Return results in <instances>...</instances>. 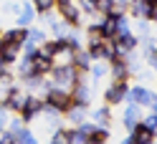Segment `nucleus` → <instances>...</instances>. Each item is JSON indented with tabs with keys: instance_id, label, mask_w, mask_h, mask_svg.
Listing matches in <instances>:
<instances>
[{
	"instance_id": "f257e3e1",
	"label": "nucleus",
	"mask_w": 157,
	"mask_h": 144,
	"mask_svg": "<svg viewBox=\"0 0 157 144\" xmlns=\"http://www.w3.org/2000/svg\"><path fill=\"white\" fill-rule=\"evenodd\" d=\"M46 104H51V106H53V109H58V111H66L74 101H71V94H68L66 89H58V86H48Z\"/></svg>"
},
{
	"instance_id": "f03ea898",
	"label": "nucleus",
	"mask_w": 157,
	"mask_h": 144,
	"mask_svg": "<svg viewBox=\"0 0 157 144\" xmlns=\"http://www.w3.org/2000/svg\"><path fill=\"white\" fill-rule=\"evenodd\" d=\"M127 96H129V101H132V104H137V106H150L152 111L157 109V106H155V104H157L155 94H152L150 89H144V86H134V89H127Z\"/></svg>"
},
{
	"instance_id": "7ed1b4c3",
	"label": "nucleus",
	"mask_w": 157,
	"mask_h": 144,
	"mask_svg": "<svg viewBox=\"0 0 157 144\" xmlns=\"http://www.w3.org/2000/svg\"><path fill=\"white\" fill-rule=\"evenodd\" d=\"M155 3H157V0H134L132 13L140 15V18H144V20H155V18H157V8H155Z\"/></svg>"
},
{
	"instance_id": "20e7f679",
	"label": "nucleus",
	"mask_w": 157,
	"mask_h": 144,
	"mask_svg": "<svg viewBox=\"0 0 157 144\" xmlns=\"http://www.w3.org/2000/svg\"><path fill=\"white\" fill-rule=\"evenodd\" d=\"M41 109H43V101H41V99H36V96H28V101L23 104V109H21V116H23V121H31V119H36L38 114H41Z\"/></svg>"
},
{
	"instance_id": "39448f33",
	"label": "nucleus",
	"mask_w": 157,
	"mask_h": 144,
	"mask_svg": "<svg viewBox=\"0 0 157 144\" xmlns=\"http://www.w3.org/2000/svg\"><path fill=\"white\" fill-rule=\"evenodd\" d=\"M31 58H33V73H38V76H46L48 71L53 68V61H51V56H43L41 51L31 53Z\"/></svg>"
},
{
	"instance_id": "423d86ee",
	"label": "nucleus",
	"mask_w": 157,
	"mask_h": 144,
	"mask_svg": "<svg viewBox=\"0 0 157 144\" xmlns=\"http://www.w3.org/2000/svg\"><path fill=\"white\" fill-rule=\"evenodd\" d=\"M106 104H119L124 96H127V81H114L109 89H106Z\"/></svg>"
},
{
	"instance_id": "0eeeda50",
	"label": "nucleus",
	"mask_w": 157,
	"mask_h": 144,
	"mask_svg": "<svg viewBox=\"0 0 157 144\" xmlns=\"http://www.w3.org/2000/svg\"><path fill=\"white\" fill-rule=\"evenodd\" d=\"M25 101H28V94L18 91V89H10V91H8V99H5L3 106H5V109H13V111H21Z\"/></svg>"
},
{
	"instance_id": "6e6552de",
	"label": "nucleus",
	"mask_w": 157,
	"mask_h": 144,
	"mask_svg": "<svg viewBox=\"0 0 157 144\" xmlns=\"http://www.w3.org/2000/svg\"><path fill=\"white\" fill-rule=\"evenodd\" d=\"M58 8H61V15H63V20H66L68 25H76V23H78V18H81L78 5H74L71 0H66V3H58Z\"/></svg>"
},
{
	"instance_id": "1a4fd4ad",
	"label": "nucleus",
	"mask_w": 157,
	"mask_h": 144,
	"mask_svg": "<svg viewBox=\"0 0 157 144\" xmlns=\"http://www.w3.org/2000/svg\"><path fill=\"white\" fill-rule=\"evenodd\" d=\"M18 53H21V43L18 41H5V38L0 41V56H3L8 63H13Z\"/></svg>"
},
{
	"instance_id": "9d476101",
	"label": "nucleus",
	"mask_w": 157,
	"mask_h": 144,
	"mask_svg": "<svg viewBox=\"0 0 157 144\" xmlns=\"http://www.w3.org/2000/svg\"><path fill=\"white\" fill-rule=\"evenodd\" d=\"M129 139H132V144H152V142H155V134L137 124V127L132 129V137H129Z\"/></svg>"
},
{
	"instance_id": "9b49d317",
	"label": "nucleus",
	"mask_w": 157,
	"mask_h": 144,
	"mask_svg": "<svg viewBox=\"0 0 157 144\" xmlns=\"http://www.w3.org/2000/svg\"><path fill=\"white\" fill-rule=\"evenodd\" d=\"M137 124H140V106H137V104H129V106L124 109V127L132 131Z\"/></svg>"
},
{
	"instance_id": "f8f14e48",
	"label": "nucleus",
	"mask_w": 157,
	"mask_h": 144,
	"mask_svg": "<svg viewBox=\"0 0 157 144\" xmlns=\"http://www.w3.org/2000/svg\"><path fill=\"white\" fill-rule=\"evenodd\" d=\"M112 76H114V81H127L129 68H127V63L122 58H112Z\"/></svg>"
},
{
	"instance_id": "ddd939ff",
	"label": "nucleus",
	"mask_w": 157,
	"mask_h": 144,
	"mask_svg": "<svg viewBox=\"0 0 157 144\" xmlns=\"http://www.w3.org/2000/svg\"><path fill=\"white\" fill-rule=\"evenodd\" d=\"M71 63L76 66L78 71H86L91 66V56L86 53V51H81V48H78V51H74V58H71Z\"/></svg>"
},
{
	"instance_id": "4468645a",
	"label": "nucleus",
	"mask_w": 157,
	"mask_h": 144,
	"mask_svg": "<svg viewBox=\"0 0 157 144\" xmlns=\"http://www.w3.org/2000/svg\"><path fill=\"white\" fill-rule=\"evenodd\" d=\"M33 15H36V8H33L31 3H21V15H18V25H21V28H25L28 23L33 20Z\"/></svg>"
},
{
	"instance_id": "2eb2a0df",
	"label": "nucleus",
	"mask_w": 157,
	"mask_h": 144,
	"mask_svg": "<svg viewBox=\"0 0 157 144\" xmlns=\"http://www.w3.org/2000/svg\"><path fill=\"white\" fill-rule=\"evenodd\" d=\"M66 116H68V121L81 124V121L86 119V109H84V106H78V104H71V106L66 109Z\"/></svg>"
},
{
	"instance_id": "dca6fc26",
	"label": "nucleus",
	"mask_w": 157,
	"mask_h": 144,
	"mask_svg": "<svg viewBox=\"0 0 157 144\" xmlns=\"http://www.w3.org/2000/svg\"><path fill=\"white\" fill-rule=\"evenodd\" d=\"M13 144H38V139L33 137V131L31 129H21L18 134H13Z\"/></svg>"
},
{
	"instance_id": "f3484780",
	"label": "nucleus",
	"mask_w": 157,
	"mask_h": 144,
	"mask_svg": "<svg viewBox=\"0 0 157 144\" xmlns=\"http://www.w3.org/2000/svg\"><path fill=\"white\" fill-rule=\"evenodd\" d=\"M51 144H71V131L66 129H58L53 137H51Z\"/></svg>"
},
{
	"instance_id": "a211bd4d",
	"label": "nucleus",
	"mask_w": 157,
	"mask_h": 144,
	"mask_svg": "<svg viewBox=\"0 0 157 144\" xmlns=\"http://www.w3.org/2000/svg\"><path fill=\"white\" fill-rule=\"evenodd\" d=\"M66 25H68L66 20H58V23L51 20V31H53V35H56V38H66V33H68V28H66Z\"/></svg>"
},
{
	"instance_id": "6ab92c4d",
	"label": "nucleus",
	"mask_w": 157,
	"mask_h": 144,
	"mask_svg": "<svg viewBox=\"0 0 157 144\" xmlns=\"http://www.w3.org/2000/svg\"><path fill=\"white\" fill-rule=\"evenodd\" d=\"M18 73H21L23 79H25V76H31V73H33V58H31V56H25V58L21 61V66H18Z\"/></svg>"
},
{
	"instance_id": "aec40b11",
	"label": "nucleus",
	"mask_w": 157,
	"mask_h": 144,
	"mask_svg": "<svg viewBox=\"0 0 157 144\" xmlns=\"http://www.w3.org/2000/svg\"><path fill=\"white\" fill-rule=\"evenodd\" d=\"M25 31H28V28H21V25H18L15 31H10V33H5L3 38H5V41H18V43H23V38H25Z\"/></svg>"
},
{
	"instance_id": "412c9836",
	"label": "nucleus",
	"mask_w": 157,
	"mask_h": 144,
	"mask_svg": "<svg viewBox=\"0 0 157 144\" xmlns=\"http://www.w3.org/2000/svg\"><path fill=\"white\" fill-rule=\"evenodd\" d=\"M94 119H96V127H106V121H109V109H99V111H94Z\"/></svg>"
},
{
	"instance_id": "4be33fe9",
	"label": "nucleus",
	"mask_w": 157,
	"mask_h": 144,
	"mask_svg": "<svg viewBox=\"0 0 157 144\" xmlns=\"http://www.w3.org/2000/svg\"><path fill=\"white\" fill-rule=\"evenodd\" d=\"M25 38L31 43H36V46H41V43H46V35L41 33V31H25Z\"/></svg>"
},
{
	"instance_id": "5701e85b",
	"label": "nucleus",
	"mask_w": 157,
	"mask_h": 144,
	"mask_svg": "<svg viewBox=\"0 0 157 144\" xmlns=\"http://www.w3.org/2000/svg\"><path fill=\"white\" fill-rule=\"evenodd\" d=\"M53 5H56V0H33V8L41 10V13H48Z\"/></svg>"
},
{
	"instance_id": "b1692460",
	"label": "nucleus",
	"mask_w": 157,
	"mask_h": 144,
	"mask_svg": "<svg viewBox=\"0 0 157 144\" xmlns=\"http://www.w3.org/2000/svg\"><path fill=\"white\" fill-rule=\"evenodd\" d=\"M140 127H144L147 131H152V134L157 131V116H155V111H152V114H150V116H147L144 121H140Z\"/></svg>"
},
{
	"instance_id": "393cba45",
	"label": "nucleus",
	"mask_w": 157,
	"mask_h": 144,
	"mask_svg": "<svg viewBox=\"0 0 157 144\" xmlns=\"http://www.w3.org/2000/svg\"><path fill=\"white\" fill-rule=\"evenodd\" d=\"M78 10H86V13H96V0H81V8Z\"/></svg>"
},
{
	"instance_id": "a878e982",
	"label": "nucleus",
	"mask_w": 157,
	"mask_h": 144,
	"mask_svg": "<svg viewBox=\"0 0 157 144\" xmlns=\"http://www.w3.org/2000/svg\"><path fill=\"white\" fill-rule=\"evenodd\" d=\"M89 68H91V76H94V79H101V76L106 73V68H104L101 63H96V66H89Z\"/></svg>"
},
{
	"instance_id": "bb28decb",
	"label": "nucleus",
	"mask_w": 157,
	"mask_h": 144,
	"mask_svg": "<svg viewBox=\"0 0 157 144\" xmlns=\"http://www.w3.org/2000/svg\"><path fill=\"white\" fill-rule=\"evenodd\" d=\"M0 129H5V106H0Z\"/></svg>"
},
{
	"instance_id": "cd10ccee",
	"label": "nucleus",
	"mask_w": 157,
	"mask_h": 144,
	"mask_svg": "<svg viewBox=\"0 0 157 144\" xmlns=\"http://www.w3.org/2000/svg\"><path fill=\"white\" fill-rule=\"evenodd\" d=\"M5 66H8V61L3 58V56H0V73H5Z\"/></svg>"
},
{
	"instance_id": "c85d7f7f",
	"label": "nucleus",
	"mask_w": 157,
	"mask_h": 144,
	"mask_svg": "<svg viewBox=\"0 0 157 144\" xmlns=\"http://www.w3.org/2000/svg\"><path fill=\"white\" fill-rule=\"evenodd\" d=\"M114 3H127V0H114Z\"/></svg>"
}]
</instances>
